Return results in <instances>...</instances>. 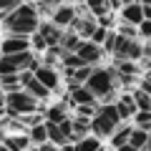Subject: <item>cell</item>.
<instances>
[{"label":"cell","mask_w":151,"mask_h":151,"mask_svg":"<svg viewBox=\"0 0 151 151\" xmlns=\"http://www.w3.org/2000/svg\"><path fill=\"white\" fill-rule=\"evenodd\" d=\"M38 33L43 35V40H45V45H58V40H60V35H63V30H60L58 25H53V23H45V20H40L38 23Z\"/></svg>","instance_id":"obj_13"},{"label":"cell","mask_w":151,"mask_h":151,"mask_svg":"<svg viewBox=\"0 0 151 151\" xmlns=\"http://www.w3.org/2000/svg\"><path fill=\"white\" fill-rule=\"evenodd\" d=\"M63 0H38V5H40V10H45V13H50V8H55V5H60Z\"/></svg>","instance_id":"obj_30"},{"label":"cell","mask_w":151,"mask_h":151,"mask_svg":"<svg viewBox=\"0 0 151 151\" xmlns=\"http://www.w3.org/2000/svg\"><path fill=\"white\" fill-rule=\"evenodd\" d=\"M111 53L119 60H139L144 58V45L136 38H124V35H111Z\"/></svg>","instance_id":"obj_4"},{"label":"cell","mask_w":151,"mask_h":151,"mask_svg":"<svg viewBox=\"0 0 151 151\" xmlns=\"http://www.w3.org/2000/svg\"><path fill=\"white\" fill-rule=\"evenodd\" d=\"M25 151H38V149H35V146H28V149H25Z\"/></svg>","instance_id":"obj_36"},{"label":"cell","mask_w":151,"mask_h":151,"mask_svg":"<svg viewBox=\"0 0 151 151\" xmlns=\"http://www.w3.org/2000/svg\"><path fill=\"white\" fill-rule=\"evenodd\" d=\"M70 101L76 106H96V96L83 83H70Z\"/></svg>","instance_id":"obj_10"},{"label":"cell","mask_w":151,"mask_h":151,"mask_svg":"<svg viewBox=\"0 0 151 151\" xmlns=\"http://www.w3.org/2000/svg\"><path fill=\"white\" fill-rule=\"evenodd\" d=\"M20 88H23L25 93H30L35 101H43V98L50 96V91L38 81L35 76H33V70H20Z\"/></svg>","instance_id":"obj_6"},{"label":"cell","mask_w":151,"mask_h":151,"mask_svg":"<svg viewBox=\"0 0 151 151\" xmlns=\"http://www.w3.org/2000/svg\"><path fill=\"white\" fill-rule=\"evenodd\" d=\"M58 129L63 131V136H65V139L70 141V136H73V124H70V119H68V116H65V119H63V121L58 124Z\"/></svg>","instance_id":"obj_29"},{"label":"cell","mask_w":151,"mask_h":151,"mask_svg":"<svg viewBox=\"0 0 151 151\" xmlns=\"http://www.w3.org/2000/svg\"><path fill=\"white\" fill-rule=\"evenodd\" d=\"M43 124H45V134H48V141H50L53 146H58V149H60V146L68 144V139H65L63 131L58 129V124H50V121H43Z\"/></svg>","instance_id":"obj_18"},{"label":"cell","mask_w":151,"mask_h":151,"mask_svg":"<svg viewBox=\"0 0 151 151\" xmlns=\"http://www.w3.org/2000/svg\"><path fill=\"white\" fill-rule=\"evenodd\" d=\"M129 134H131V126L126 124V121H121V124L111 131V146L119 149L121 144H126V141H129Z\"/></svg>","instance_id":"obj_17"},{"label":"cell","mask_w":151,"mask_h":151,"mask_svg":"<svg viewBox=\"0 0 151 151\" xmlns=\"http://www.w3.org/2000/svg\"><path fill=\"white\" fill-rule=\"evenodd\" d=\"M58 146H53L50 141H43V144H38V151H55Z\"/></svg>","instance_id":"obj_33"},{"label":"cell","mask_w":151,"mask_h":151,"mask_svg":"<svg viewBox=\"0 0 151 151\" xmlns=\"http://www.w3.org/2000/svg\"><path fill=\"white\" fill-rule=\"evenodd\" d=\"M5 106H8V111L18 113V116L38 111V101L30 96V93H25L23 88H15V91H8L5 93Z\"/></svg>","instance_id":"obj_5"},{"label":"cell","mask_w":151,"mask_h":151,"mask_svg":"<svg viewBox=\"0 0 151 151\" xmlns=\"http://www.w3.org/2000/svg\"><path fill=\"white\" fill-rule=\"evenodd\" d=\"M73 20H76V8L73 5H55V10H53V25H58V28H65V25H73Z\"/></svg>","instance_id":"obj_11"},{"label":"cell","mask_w":151,"mask_h":151,"mask_svg":"<svg viewBox=\"0 0 151 151\" xmlns=\"http://www.w3.org/2000/svg\"><path fill=\"white\" fill-rule=\"evenodd\" d=\"M33 45H35V48H48V45H45V40H43V35H40V33H33Z\"/></svg>","instance_id":"obj_32"},{"label":"cell","mask_w":151,"mask_h":151,"mask_svg":"<svg viewBox=\"0 0 151 151\" xmlns=\"http://www.w3.org/2000/svg\"><path fill=\"white\" fill-rule=\"evenodd\" d=\"M33 76H35V78L43 83L48 91H55V88H58V83H60L58 70H55L53 65H48V63H45V65H35V68H33Z\"/></svg>","instance_id":"obj_9"},{"label":"cell","mask_w":151,"mask_h":151,"mask_svg":"<svg viewBox=\"0 0 151 151\" xmlns=\"http://www.w3.org/2000/svg\"><path fill=\"white\" fill-rule=\"evenodd\" d=\"M98 151H103V146H101V149H98Z\"/></svg>","instance_id":"obj_38"},{"label":"cell","mask_w":151,"mask_h":151,"mask_svg":"<svg viewBox=\"0 0 151 151\" xmlns=\"http://www.w3.org/2000/svg\"><path fill=\"white\" fill-rule=\"evenodd\" d=\"M0 86H3V91H15V88H20V73H10V76H0Z\"/></svg>","instance_id":"obj_24"},{"label":"cell","mask_w":151,"mask_h":151,"mask_svg":"<svg viewBox=\"0 0 151 151\" xmlns=\"http://www.w3.org/2000/svg\"><path fill=\"white\" fill-rule=\"evenodd\" d=\"M119 35H124V38H136V25H129V23H124Z\"/></svg>","instance_id":"obj_31"},{"label":"cell","mask_w":151,"mask_h":151,"mask_svg":"<svg viewBox=\"0 0 151 151\" xmlns=\"http://www.w3.org/2000/svg\"><path fill=\"white\" fill-rule=\"evenodd\" d=\"M73 25H76V33H78V35H83V38H91L93 28H96V20H93V18H78V15H76Z\"/></svg>","instance_id":"obj_21"},{"label":"cell","mask_w":151,"mask_h":151,"mask_svg":"<svg viewBox=\"0 0 151 151\" xmlns=\"http://www.w3.org/2000/svg\"><path fill=\"white\" fill-rule=\"evenodd\" d=\"M131 98H134V106L136 111H151V98L146 91H141V88H136L134 93H131Z\"/></svg>","instance_id":"obj_22"},{"label":"cell","mask_w":151,"mask_h":151,"mask_svg":"<svg viewBox=\"0 0 151 151\" xmlns=\"http://www.w3.org/2000/svg\"><path fill=\"white\" fill-rule=\"evenodd\" d=\"M28 139H30L33 144H43V141H48V134H45V124H43V121L30 126V134H28Z\"/></svg>","instance_id":"obj_23"},{"label":"cell","mask_w":151,"mask_h":151,"mask_svg":"<svg viewBox=\"0 0 151 151\" xmlns=\"http://www.w3.org/2000/svg\"><path fill=\"white\" fill-rule=\"evenodd\" d=\"M134 121H136V129H151V111H134Z\"/></svg>","instance_id":"obj_25"},{"label":"cell","mask_w":151,"mask_h":151,"mask_svg":"<svg viewBox=\"0 0 151 151\" xmlns=\"http://www.w3.org/2000/svg\"><path fill=\"white\" fill-rule=\"evenodd\" d=\"M126 144H131L134 149L149 151V131H144V129H136V126H131V134H129V141H126Z\"/></svg>","instance_id":"obj_15"},{"label":"cell","mask_w":151,"mask_h":151,"mask_svg":"<svg viewBox=\"0 0 151 151\" xmlns=\"http://www.w3.org/2000/svg\"><path fill=\"white\" fill-rule=\"evenodd\" d=\"M119 124H121V119H119L116 106H113V103H103V106H98L96 111H93V116H91V134L98 136V139H106V136H111V131Z\"/></svg>","instance_id":"obj_2"},{"label":"cell","mask_w":151,"mask_h":151,"mask_svg":"<svg viewBox=\"0 0 151 151\" xmlns=\"http://www.w3.org/2000/svg\"><path fill=\"white\" fill-rule=\"evenodd\" d=\"M86 5L91 8V13H96V15H106L108 13V3L106 0H86Z\"/></svg>","instance_id":"obj_26"},{"label":"cell","mask_w":151,"mask_h":151,"mask_svg":"<svg viewBox=\"0 0 151 151\" xmlns=\"http://www.w3.org/2000/svg\"><path fill=\"white\" fill-rule=\"evenodd\" d=\"M113 106H116V111H119V119H121V121H129L131 116H134V111H136L134 98H131V96H121Z\"/></svg>","instance_id":"obj_16"},{"label":"cell","mask_w":151,"mask_h":151,"mask_svg":"<svg viewBox=\"0 0 151 151\" xmlns=\"http://www.w3.org/2000/svg\"><path fill=\"white\" fill-rule=\"evenodd\" d=\"M141 91H146V93L151 91V83H149V78H146V76L141 78Z\"/></svg>","instance_id":"obj_34"},{"label":"cell","mask_w":151,"mask_h":151,"mask_svg":"<svg viewBox=\"0 0 151 151\" xmlns=\"http://www.w3.org/2000/svg\"><path fill=\"white\" fill-rule=\"evenodd\" d=\"M38 23H40L38 8L23 5V3L3 15V25H5V30L13 33V35H33V33L38 30Z\"/></svg>","instance_id":"obj_1"},{"label":"cell","mask_w":151,"mask_h":151,"mask_svg":"<svg viewBox=\"0 0 151 151\" xmlns=\"http://www.w3.org/2000/svg\"><path fill=\"white\" fill-rule=\"evenodd\" d=\"M65 116H68V108H65V103H55V106H50L48 111H45V119H43V121H50V124H60Z\"/></svg>","instance_id":"obj_20"},{"label":"cell","mask_w":151,"mask_h":151,"mask_svg":"<svg viewBox=\"0 0 151 151\" xmlns=\"http://www.w3.org/2000/svg\"><path fill=\"white\" fill-rule=\"evenodd\" d=\"M73 53L78 55L83 63H88V65H96L98 60L103 58V48H101V45H96V43H91V40H81L78 48H76Z\"/></svg>","instance_id":"obj_8"},{"label":"cell","mask_w":151,"mask_h":151,"mask_svg":"<svg viewBox=\"0 0 151 151\" xmlns=\"http://www.w3.org/2000/svg\"><path fill=\"white\" fill-rule=\"evenodd\" d=\"M136 33H139V38H144V40H146V38L151 35V20H141L139 25H136Z\"/></svg>","instance_id":"obj_28"},{"label":"cell","mask_w":151,"mask_h":151,"mask_svg":"<svg viewBox=\"0 0 151 151\" xmlns=\"http://www.w3.org/2000/svg\"><path fill=\"white\" fill-rule=\"evenodd\" d=\"M83 86H86L96 98H108V96H113V91H116L113 73L106 70V68H91V73H88V78L83 81Z\"/></svg>","instance_id":"obj_3"},{"label":"cell","mask_w":151,"mask_h":151,"mask_svg":"<svg viewBox=\"0 0 151 151\" xmlns=\"http://www.w3.org/2000/svg\"><path fill=\"white\" fill-rule=\"evenodd\" d=\"M23 50H30V35H13V33H8L0 40V55H13V53H23Z\"/></svg>","instance_id":"obj_7"},{"label":"cell","mask_w":151,"mask_h":151,"mask_svg":"<svg viewBox=\"0 0 151 151\" xmlns=\"http://www.w3.org/2000/svg\"><path fill=\"white\" fill-rule=\"evenodd\" d=\"M0 144L8 151H25L30 146V139H28V134H8V136H3Z\"/></svg>","instance_id":"obj_14"},{"label":"cell","mask_w":151,"mask_h":151,"mask_svg":"<svg viewBox=\"0 0 151 151\" xmlns=\"http://www.w3.org/2000/svg\"><path fill=\"white\" fill-rule=\"evenodd\" d=\"M126 3H136V0H121V5H126Z\"/></svg>","instance_id":"obj_35"},{"label":"cell","mask_w":151,"mask_h":151,"mask_svg":"<svg viewBox=\"0 0 151 151\" xmlns=\"http://www.w3.org/2000/svg\"><path fill=\"white\" fill-rule=\"evenodd\" d=\"M121 20L129 23V25H139L141 20H146L144 8H141L139 3H126V5H121Z\"/></svg>","instance_id":"obj_12"},{"label":"cell","mask_w":151,"mask_h":151,"mask_svg":"<svg viewBox=\"0 0 151 151\" xmlns=\"http://www.w3.org/2000/svg\"><path fill=\"white\" fill-rule=\"evenodd\" d=\"M106 35H108V28H103V25H96V28H93V33H91V43L101 45L103 40H106Z\"/></svg>","instance_id":"obj_27"},{"label":"cell","mask_w":151,"mask_h":151,"mask_svg":"<svg viewBox=\"0 0 151 151\" xmlns=\"http://www.w3.org/2000/svg\"><path fill=\"white\" fill-rule=\"evenodd\" d=\"M98 149H101V139L93 136V134H88V136H83V139L76 141V146L70 151H98Z\"/></svg>","instance_id":"obj_19"},{"label":"cell","mask_w":151,"mask_h":151,"mask_svg":"<svg viewBox=\"0 0 151 151\" xmlns=\"http://www.w3.org/2000/svg\"><path fill=\"white\" fill-rule=\"evenodd\" d=\"M0 151H8V149H5V146H3V144H0Z\"/></svg>","instance_id":"obj_37"}]
</instances>
